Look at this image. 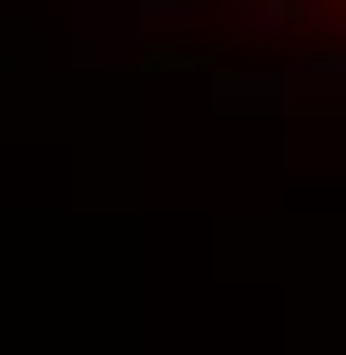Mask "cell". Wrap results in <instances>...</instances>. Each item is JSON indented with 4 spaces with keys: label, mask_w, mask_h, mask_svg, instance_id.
Wrapping results in <instances>:
<instances>
[{
    "label": "cell",
    "mask_w": 346,
    "mask_h": 355,
    "mask_svg": "<svg viewBox=\"0 0 346 355\" xmlns=\"http://www.w3.org/2000/svg\"><path fill=\"white\" fill-rule=\"evenodd\" d=\"M222 98L231 107H284L293 80H275V71H222Z\"/></svg>",
    "instance_id": "6da1fadb"
},
{
    "label": "cell",
    "mask_w": 346,
    "mask_h": 355,
    "mask_svg": "<svg viewBox=\"0 0 346 355\" xmlns=\"http://www.w3.org/2000/svg\"><path fill=\"white\" fill-rule=\"evenodd\" d=\"M187 9H196V0H142V18H151V27H169V18H187Z\"/></svg>",
    "instance_id": "7a4b0ae2"
}]
</instances>
